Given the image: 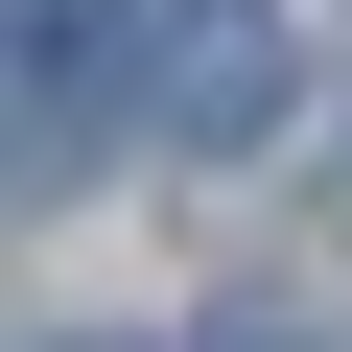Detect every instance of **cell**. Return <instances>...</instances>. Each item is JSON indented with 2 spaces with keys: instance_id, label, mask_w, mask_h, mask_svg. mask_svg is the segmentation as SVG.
I'll list each match as a JSON object with an SVG mask.
<instances>
[{
  "instance_id": "obj_1",
  "label": "cell",
  "mask_w": 352,
  "mask_h": 352,
  "mask_svg": "<svg viewBox=\"0 0 352 352\" xmlns=\"http://www.w3.org/2000/svg\"><path fill=\"white\" fill-rule=\"evenodd\" d=\"M282 94H305L282 0H141V24H118V118H141V141H188V164H258Z\"/></svg>"
}]
</instances>
